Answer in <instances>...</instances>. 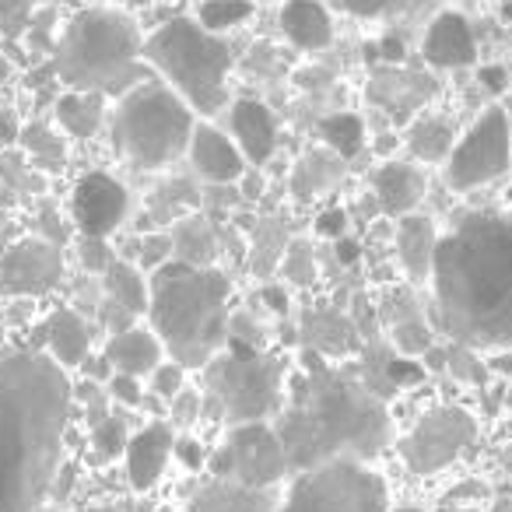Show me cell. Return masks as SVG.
<instances>
[{
	"instance_id": "6da1fadb",
	"label": "cell",
	"mask_w": 512,
	"mask_h": 512,
	"mask_svg": "<svg viewBox=\"0 0 512 512\" xmlns=\"http://www.w3.org/2000/svg\"><path fill=\"white\" fill-rule=\"evenodd\" d=\"M74 390L46 351L0 355V512H36L57 481Z\"/></svg>"
},
{
	"instance_id": "7a4b0ae2",
	"label": "cell",
	"mask_w": 512,
	"mask_h": 512,
	"mask_svg": "<svg viewBox=\"0 0 512 512\" xmlns=\"http://www.w3.org/2000/svg\"><path fill=\"white\" fill-rule=\"evenodd\" d=\"M435 313L470 348H512V221L467 214L439 235L432 260Z\"/></svg>"
},
{
	"instance_id": "3957f363",
	"label": "cell",
	"mask_w": 512,
	"mask_h": 512,
	"mask_svg": "<svg viewBox=\"0 0 512 512\" xmlns=\"http://www.w3.org/2000/svg\"><path fill=\"white\" fill-rule=\"evenodd\" d=\"M292 474L327 460H369L390 442V414L365 383L337 372L295 376L274 414Z\"/></svg>"
},
{
	"instance_id": "277c9868",
	"label": "cell",
	"mask_w": 512,
	"mask_h": 512,
	"mask_svg": "<svg viewBox=\"0 0 512 512\" xmlns=\"http://www.w3.org/2000/svg\"><path fill=\"white\" fill-rule=\"evenodd\" d=\"M232 281L218 267L169 256L148 278V320L162 348L183 369H204L228 344Z\"/></svg>"
},
{
	"instance_id": "5b68a950",
	"label": "cell",
	"mask_w": 512,
	"mask_h": 512,
	"mask_svg": "<svg viewBox=\"0 0 512 512\" xmlns=\"http://www.w3.org/2000/svg\"><path fill=\"white\" fill-rule=\"evenodd\" d=\"M141 25L120 8H85L64 25L53 71L67 88L123 95L144 81Z\"/></svg>"
},
{
	"instance_id": "8992f818",
	"label": "cell",
	"mask_w": 512,
	"mask_h": 512,
	"mask_svg": "<svg viewBox=\"0 0 512 512\" xmlns=\"http://www.w3.org/2000/svg\"><path fill=\"white\" fill-rule=\"evenodd\" d=\"M141 60L197 116H214L228 106L232 46L207 32L197 18H172L155 29L144 39Z\"/></svg>"
},
{
	"instance_id": "52a82bcc",
	"label": "cell",
	"mask_w": 512,
	"mask_h": 512,
	"mask_svg": "<svg viewBox=\"0 0 512 512\" xmlns=\"http://www.w3.org/2000/svg\"><path fill=\"white\" fill-rule=\"evenodd\" d=\"M197 127V113L165 81H137L113 109V144L134 169H165Z\"/></svg>"
},
{
	"instance_id": "ba28073f",
	"label": "cell",
	"mask_w": 512,
	"mask_h": 512,
	"mask_svg": "<svg viewBox=\"0 0 512 512\" xmlns=\"http://www.w3.org/2000/svg\"><path fill=\"white\" fill-rule=\"evenodd\" d=\"M204 414L228 425L267 421L285 404V369L274 355L228 341L204 365Z\"/></svg>"
},
{
	"instance_id": "9c48e42d",
	"label": "cell",
	"mask_w": 512,
	"mask_h": 512,
	"mask_svg": "<svg viewBox=\"0 0 512 512\" xmlns=\"http://www.w3.org/2000/svg\"><path fill=\"white\" fill-rule=\"evenodd\" d=\"M274 512H390V495L369 463L341 456L299 470Z\"/></svg>"
},
{
	"instance_id": "30bf717a",
	"label": "cell",
	"mask_w": 512,
	"mask_h": 512,
	"mask_svg": "<svg viewBox=\"0 0 512 512\" xmlns=\"http://www.w3.org/2000/svg\"><path fill=\"white\" fill-rule=\"evenodd\" d=\"M207 470L211 477L239 481L246 488H278L292 474V460L274 421H242L228 425L225 442L207 456Z\"/></svg>"
},
{
	"instance_id": "8fae6325",
	"label": "cell",
	"mask_w": 512,
	"mask_h": 512,
	"mask_svg": "<svg viewBox=\"0 0 512 512\" xmlns=\"http://www.w3.org/2000/svg\"><path fill=\"white\" fill-rule=\"evenodd\" d=\"M512 165V127L502 106H488L470 130L453 144V151L442 162L449 190L470 193L477 186L495 183Z\"/></svg>"
},
{
	"instance_id": "7c38bea8",
	"label": "cell",
	"mask_w": 512,
	"mask_h": 512,
	"mask_svg": "<svg viewBox=\"0 0 512 512\" xmlns=\"http://www.w3.org/2000/svg\"><path fill=\"white\" fill-rule=\"evenodd\" d=\"M477 421L463 407H435L421 414L411 425V432L400 435L397 449L400 460L414 474H439L453 460H460L463 449L474 442Z\"/></svg>"
},
{
	"instance_id": "4fadbf2b",
	"label": "cell",
	"mask_w": 512,
	"mask_h": 512,
	"mask_svg": "<svg viewBox=\"0 0 512 512\" xmlns=\"http://www.w3.org/2000/svg\"><path fill=\"white\" fill-rule=\"evenodd\" d=\"M127 211H130L127 186L102 169L85 172L71 193V214H74V225H78L81 235L109 239V235L127 221Z\"/></svg>"
},
{
	"instance_id": "5bb4252c",
	"label": "cell",
	"mask_w": 512,
	"mask_h": 512,
	"mask_svg": "<svg viewBox=\"0 0 512 512\" xmlns=\"http://www.w3.org/2000/svg\"><path fill=\"white\" fill-rule=\"evenodd\" d=\"M64 278V256L46 239H22L0 256V288L18 299L46 295Z\"/></svg>"
},
{
	"instance_id": "9a60e30c",
	"label": "cell",
	"mask_w": 512,
	"mask_h": 512,
	"mask_svg": "<svg viewBox=\"0 0 512 512\" xmlns=\"http://www.w3.org/2000/svg\"><path fill=\"white\" fill-rule=\"evenodd\" d=\"M186 155H190L193 172L211 186H235L242 179V172L249 169V162L235 148L232 137L225 130L211 127V123H197L193 127Z\"/></svg>"
},
{
	"instance_id": "2e32d148",
	"label": "cell",
	"mask_w": 512,
	"mask_h": 512,
	"mask_svg": "<svg viewBox=\"0 0 512 512\" xmlns=\"http://www.w3.org/2000/svg\"><path fill=\"white\" fill-rule=\"evenodd\" d=\"M228 137L253 169L267 165L278 151V120L260 99H235L228 106Z\"/></svg>"
},
{
	"instance_id": "e0dca14e",
	"label": "cell",
	"mask_w": 512,
	"mask_h": 512,
	"mask_svg": "<svg viewBox=\"0 0 512 512\" xmlns=\"http://www.w3.org/2000/svg\"><path fill=\"white\" fill-rule=\"evenodd\" d=\"M172 449H176V425L172 421H151L141 432H134L127 439V477L134 491H151L162 481L165 467L172 460Z\"/></svg>"
},
{
	"instance_id": "ac0fdd59",
	"label": "cell",
	"mask_w": 512,
	"mask_h": 512,
	"mask_svg": "<svg viewBox=\"0 0 512 512\" xmlns=\"http://www.w3.org/2000/svg\"><path fill=\"white\" fill-rule=\"evenodd\" d=\"M421 57L432 64L435 71H456V67H470L477 60V39L470 22L460 11H439L428 22L425 36H421Z\"/></svg>"
},
{
	"instance_id": "d6986e66",
	"label": "cell",
	"mask_w": 512,
	"mask_h": 512,
	"mask_svg": "<svg viewBox=\"0 0 512 512\" xmlns=\"http://www.w3.org/2000/svg\"><path fill=\"white\" fill-rule=\"evenodd\" d=\"M102 358L109 362L113 372H123V376H151L158 365L165 362V348L158 341L155 330H144V327H123L116 330L113 337L106 341L102 348Z\"/></svg>"
},
{
	"instance_id": "ffe728a7",
	"label": "cell",
	"mask_w": 512,
	"mask_h": 512,
	"mask_svg": "<svg viewBox=\"0 0 512 512\" xmlns=\"http://www.w3.org/2000/svg\"><path fill=\"white\" fill-rule=\"evenodd\" d=\"M278 502H281L278 488H246L239 481L211 477L190 498V509L186 512H274Z\"/></svg>"
},
{
	"instance_id": "44dd1931",
	"label": "cell",
	"mask_w": 512,
	"mask_h": 512,
	"mask_svg": "<svg viewBox=\"0 0 512 512\" xmlns=\"http://www.w3.org/2000/svg\"><path fill=\"white\" fill-rule=\"evenodd\" d=\"M428 190L425 172L414 162H386L372 172V193H376V204L383 207L390 218L400 214H411L421 204Z\"/></svg>"
},
{
	"instance_id": "7402d4cb",
	"label": "cell",
	"mask_w": 512,
	"mask_h": 512,
	"mask_svg": "<svg viewBox=\"0 0 512 512\" xmlns=\"http://www.w3.org/2000/svg\"><path fill=\"white\" fill-rule=\"evenodd\" d=\"M435 246H439V232H435V221L428 214H400L397 218V256L400 267L411 281H428L432 278V260Z\"/></svg>"
},
{
	"instance_id": "603a6c76",
	"label": "cell",
	"mask_w": 512,
	"mask_h": 512,
	"mask_svg": "<svg viewBox=\"0 0 512 512\" xmlns=\"http://www.w3.org/2000/svg\"><path fill=\"white\" fill-rule=\"evenodd\" d=\"M281 32L295 50L320 53L334 43V18L323 8V0H285Z\"/></svg>"
},
{
	"instance_id": "cb8c5ba5",
	"label": "cell",
	"mask_w": 512,
	"mask_h": 512,
	"mask_svg": "<svg viewBox=\"0 0 512 512\" xmlns=\"http://www.w3.org/2000/svg\"><path fill=\"white\" fill-rule=\"evenodd\" d=\"M46 355L64 369H78L92 355V323L74 309H57L46 327Z\"/></svg>"
},
{
	"instance_id": "d4e9b609",
	"label": "cell",
	"mask_w": 512,
	"mask_h": 512,
	"mask_svg": "<svg viewBox=\"0 0 512 512\" xmlns=\"http://www.w3.org/2000/svg\"><path fill=\"white\" fill-rule=\"evenodd\" d=\"M102 288H106V302L116 306V313L123 316H148V281L127 260H109L102 271Z\"/></svg>"
},
{
	"instance_id": "484cf974",
	"label": "cell",
	"mask_w": 512,
	"mask_h": 512,
	"mask_svg": "<svg viewBox=\"0 0 512 512\" xmlns=\"http://www.w3.org/2000/svg\"><path fill=\"white\" fill-rule=\"evenodd\" d=\"M57 116L60 130L71 137H95L99 127L106 123V95L102 92H81V88H67L64 95L57 99Z\"/></svg>"
},
{
	"instance_id": "4316f807",
	"label": "cell",
	"mask_w": 512,
	"mask_h": 512,
	"mask_svg": "<svg viewBox=\"0 0 512 512\" xmlns=\"http://www.w3.org/2000/svg\"><path fill=\"white\" fill-rule=\"evenodd\" d=\"M341 165L344 158L334 155L330 148H313L302 155V162L295 165L292 172V190L299 200H313L320 197L323 190H330L334 186V179L341 176Z\"/></svg>"
},
{
	"instance_id": "83f0119b",
	"label": "cell",
	"mask_w": 512,
	"mask_h": 512,
	"mask_svg": "<svg viewBox=\"0 0 512 512\" xmlns=\"http://www.w3.org/2000/svg\"><path fill=\"white\" fill-rule=\"evenodd\" d=\"M456 134L453 123L442 120V116H418L407 130V151L418 162H446V155L453 151Z\"/></svg>"
},
{
	"instance_id": "f1b7e54d",
	"label": "cell",
	"mask_w": 512,
	"mask_h": 512,
	"mask_svg": "<svg viewBox=\"0 0 512 512\" xmlns=\"http://www.w3.org/2000/svg\"><path fill=\"white\" fill-rule=\"evenodd\" d=\"M172 249H176V260H186V264L197 267H214V260H218V235H214V228L204 218H186L176 225Z\"/></svg>"
},
{
	"instance_id": "f546056e",
	"label": "cell",
	"mask_w": 512,
	"mask_h": 512,
	"mask_svg": "<svg viewBox=\"0 0 512 512\" xmlns=\"http://www.w3.org/2000/svg\"><path fill=\"white\" fill-rule=\"evenodd\" d=\"M323 148H330L341 158H355L365 148V123L355 113H330L320 120Z\"/></svg>"
},
{
	"instance_id": "4dcf8cb0",
	"label": "cell",
	"mask_w": 512,
	"mask_h": 512,
	"mask_svg": "<svg viewBox=\"0 0 512 512\" xmlns=\"http://www.w3.org/2000/svg\"><path fill=\"white\" fill-rule=\"evenodd\" d=\"M253 0H200L197 4V22L204 25L214 36H225V32L239 29L253 18Z\"/></svg>"
},
{
	"instance_id": "1f68e13d",
	"label": "cell",
	"mask_w": 512,
	"mask_h": 512,
	"mask_svg": "<svg viewBox=\"0 0 512 512\" xmlns=\"http://www.w3.org/2000/svg\"><path fill=\"white\" fill-rule=\"evenodd\" d=\"M425 0H341V8L355 18H393L414 11Z\"/></svg>"
},
{
	"instance_id": "d6a6232c",
	"label": "cell",
	"mask_w": 512,
	"mask_h": 512,
	"mask_svg": "<svg viewBox=\"0 0 512 512\" xmlns=\"http://www.w3.org/2000/svg\"><path fill=\"white\" fill-rule=\"evenodd\" d=\"M449 372L456 379H463V383H484L488 362L470 344H456V348H449Z\"/></svg>"
},
{
	"instance_id": "836d02e7",
	"label": "cell",
	"mask_w": 512,
	"mask_h": 512,
	"mask_svg": "<svg viewBox=\"0 0 512 512\" xmlns=\"http://www.w3.org/2000/svg\"><path fill=\"white\" fill-rule=\"evenodd\" d=\"M169 414L176 428H193L204 418V397H200L197 390H190V386H183V390L169 400Z\"/></svg>"
},
{
	"instance_id": "e575fe53",
	"label": "cell",
	"mask_w": 512,
	"mask_h": 512,
	"mask_svg": "<svg viewBox=\"0 0 512 512\" xmlns=\"http://www.w3.org/2000/svg\"><path fill=\"white\" fill-rule=\"evenodd\" d=\"M148 379H151V393H155V397L172 400V397H176V393L186 386V369H183L179 362H172V358H169V362L158 365V369L151 372Z\"/></svg>"
},
{
	"instance_id": "d590c367",
	"label": "cell",
	"mask_w": 512,
	"mask_h": 512,
	"mask_svg": "<svg viewBox=\"0 0 512 512\" xmlns=\"http://www.w3.org/2000/svg\"><path fill=\"white\" fill-rule=\"evenodd\" d=\"M95 446H99V453L102 456H116L120 449H127V428H123V421H116V418H106L99 428H95Z\"/></svg>"
},
{
	"instance_id": "8d00e7d4",
	"label": "cell",
	"mask_w": 512,
	"mask_h": 512,
	"mask_svg": "<svg viewBox=\"0 0 512 512\" xmlns=\"http://www.w3.org/2000/svg\"><path fill=\"white\" fill-rule=\"evenodd\" d=\"M18 141H25L29 144L36 155H53V158H64V144L53 137V130L50 127H43V123H32V127H25L22 130V137Z\"/></svg>"
},
{
	"instance_id": "74e56055",
	"label": "cell",
	"mask_w": 512,
	"mask_h": 512,
	"mask_svg": "<svg viewBox=\"0 0 512 512\" xmlns=\"http://www.w3.org/2000/svg\"><path fill=\"white\" fill-rule=\"evenodd\" d=\"M109 397H113L116 404L141 407V400H144L141 379H137V376H123V372H113V376H109Z\"/></svg>"
},
{
	"instance_id": "f35d334b",
	"label": "cell",
	"mask_w": 512,
	"mask_h": 512,
	"mask_svg": "<svg viewBox=\"0 0 512 512\" xmlns=\"http://www.w3.org/2000/svg\"><path fill=\"white\" fill-rule=\"evenodd\" d=\"M39 8V0H0V25L8 32H18Z\"/></svg>"
},
{
	"instance_id": "ab89813d",
	"label": "cell",
	"mask_w": 512,
	"mask_h": 512,
	"mask_svg": "<svg viewBox=\"0 0 512 512\" xmlns=\"http://www.w3.org/2000/svg\"><path fill=\"white\" fill-rule=\"evenodd\" d=\"M172 460H179L186 470L207 467V449H204V442L190 439V435H176V449H172Z\"/></svg>"
},
{
	"instance_id": "60d3db41",
	"label": "cell",
	"mask_w": 512,
	"mask_h": 512,
	"mask_svg": "<svg viewBox=\"0 0 512 512\" xmlns=\"http://www.w3.org/2000/svg\"><path fill=\"white\" fill-rule=\"evenodd\" d=\"M344 225H348V214H344L341 207L323 211L320 218H316V232L327 235V239H344Z\"/></svg>"
},
{
	"instance_id": "b9f144b4",
	"label": "cell",
	"mask_w": 512,
	"mask_h": 512,
	"mask_svg": "<svg viewBox=\"0 0 512 512\" xmlns=\"http://www.w3.org/2000/svg\"><path fill=\"white\" fill-rule=\"evenodd\" d=\"M22 137V123H18L15 109L0 106V144H15Z\"/></svg>"
},
{
	"instance_id": "7bdbcfd3",
	"label": "cell",
	"mask_w": 512,
	"mask_h": 512,
	"mask_svg": "<svg viewBox=\"0 0 512 512\" xmlns=\"http://www.w3.org/2000/svg\"><path fill=\"white\" fill-rule=\"evenodd\" d=\"M386 372H390V379L397 386H411V383H418V379H421L418 365H407V362H390V369H386Z\"/></svg>"
},
{
	"instance_id": "ee69618b",
	"label": "cell",
	"mask_w": 512,
	"mask_h": 512,
	"mask_svg": "<svg viewBox=\"0 0 512 512\" xmlns=\"http://www.w3.org/2000/svg\"><path fill=\"white\" fill-rule=\"evenodd\" d=\"M235 186H242L239 197H246V200H253V197H260V193H264V179H260V172H253V165L242 172V179Z\"/></svg>"
},
{
	"instance_id": "f6af8a7d",
	"label": "cell",
	"mask_w": 512,
	"mask_h": 512,
	"mask_svg": "<svg viewBox=\"0 0 512 512\" xmlns=\"http://www.w3.org/2000/svg\"><path fill=\"white\" fill-rule=\"evenodd\" d=\"M481 81H484V88H491V92H502L505 85H509V74H505V67H481Z\"/></svg>"
},
{
	"instance_id": "bcb514c9",
	"label": "cell",
	"mask_w": 512,
	"mask_h": 512,
	"mask_svg": "<svg viewBox=\"0 0 512 512\" xmlns=\"http://www.w3.org/2000/svg\"><path fill=\"white\" fill-rule=\"evenodd\" d=\"M488 369L502 372V376H512V355H509L505 348H498V355H491V358H488Z\"/></svg>"
},
{
	"instance_id": "7dc6e473",
	"label": "cell",
	"mask_w": 512,
	"mask_h": 512,
	"mask_svg": "<svg viewBox=\"0 0 512 512\" xmlns=\"http://www.w3.org/2000/svg\"><path fill=\"white\" fill-rule=\"evenodd\" d=\"M8 78H11V60L4 57V53H0V85H4Z\"/></svg>"
},
{
	"instance_id": "c3c4849f",
	"label": "cell",
	"mask_w": 512,
	"mask_h": 512,
	"mask_svg": "<svg viewBox=\"0 0 512 512\" xmlns=\"http://www.w3.org/2000/svg\"><path fill=\"white\" fill-rule=\"evenodd\" d=\"M113 4H123V8H144L151 0H113Z\"/></svg>"
},
{
	"instance_id": "681fc988",
	"label": "cell",
	"mask_w": 512,
	"mask_h": 512,
	"mask_svg": "<svg viewBox=\"0 0 512 512\" xmlns=\"http://www.w3.org/2000/svg\"><path fill=\"white\" fill-rule=\"evenodd\" d=\"M390 512H425V509H411V505H407V509H390Z\"/></svg>"
},
{
	"instance_id": "f907efd6",
	"label": "cell",
	"mask_w": 512,
	"mask_h": 512,
	"mask_svg": "<svg viewBox=\"0 0 512 512\" xmlns=\"http://www.w3.org/2000/svg\"><path fill=\"white\" fill-rule=\"evenodd\" d=\"M36 512H57V509H50V505H39V509Z\"/></svg>"
},
{
	"instance_id": "816d5d0a",
	"label": "cell",
	"mask_w": 512,
	"mask_h": 512,
	"mask_svg": "<svg viewBox=\"0 0 512 512\" xmlns=\"http://www.w3.org/2000/svg\"><path fill=\"white\" fill-rule=\"evenodd\" d=\"M78 512H113V509H78Z\"/></svg>"
},
{
	"instance_id": "f5cc1de1",
	"label": "cell",
	"mask_w": 512,
	"mask_h": 512,
	"mask_svg": "<svg viewBox=\"0 0 512 512\" xmlns=\"http://www.w3.org/2000/svg\"><path fill=\"white\" fill-rule=\"evenodd\" d=\"M260 4H278V0H260ZM281 4H285V0H281Z\"/></svg>"
}]
</instances>
